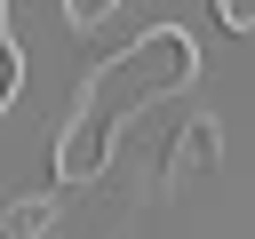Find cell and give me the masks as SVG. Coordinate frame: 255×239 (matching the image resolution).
Here are the masks:
<instances>
[{"label": "cell", "mask_w": 255, "mask_h": 239, "mask_svg": "<svg viewBox=\"0 0 255 239\" xmlns=\"http://www.w3.org/2000/svg\"><path fill=\"white\" fill-rule=\"evenodd\" d=\"M191 80H199V48H191V32H175V24H159V32L128 40L120 56H104V64L80 80V104H72V120H64V135H56V175H64L72 191L96 183L104 159H112V143H120V127H128L135 112L167 104V96L191 88Z\"/></svg>", "instance_id": "cell-1"}, {"label": "cell", "mask_w": 255, "mask_h": 239, "mask_svg": "<svg viewBox=\"0 0 255 239\" xmlns=\"http://www.w3.org/2000/svg\"><path fill=\"white\" fill-rule=\"evenodd\" d=\"M223 127L215 120H183L175 135H167V159H159V191H175L183 175H207L215 159H223V143H215Z\"/></svg>", "instance_id": "cell-2"}, {"label": "cell", "mask_w": 255, "mask_h": 239, "mask_svg": "<svg viewBox=\"0 0 255 239\" xmlns=\"http://www.w3.org/2000/svg\"><path fill=\"white\" fill-rule=\"evenodd\" d=\"M56 207H64L56 191H24V199H16L8 215H0V231H8V239H48V223H56Z\"/></svg>", "instance_id": "cell-3"}, {"label": "cell", "mask_w": 255, "mask_h": 239, "mask_svg": "<svg viewBox=\"0 0 255 239\" xmlns=\"http://www.w3.org/2000/svg\"><path fill=\"white\" fill-rule=\"evenodd\" d=\"M215 16H223V32H255V0H215Z\"/></svg>", "instance_id": "cell-4"}, {"label": "cell", "mask_w": 255, "mask_h": 239, "mask_svg": "<svg viewBox=\"0 0 255 239\" xmlns=\"http://www.w3.org/2000/svg\"><path fill=\"white\" fill-rule=\"evenodd\" d=\"M16 104V40H0V112Z\"/></svg>", "instance_id": "cell-5"}, {"label": "cell", "mask_w": 255, "mask_h": 239, "mask_svg": "<svg viewBox=\"0 0 255 239\" xmlns=\"http://www.w3.org/2000/svg\"><path fill=\"white\" fill-rule=\"evenodd\" d=\"M112 8H120V0H64V16H72V24H104Z\"/></svg>", "instance_id": "cell-6"}]
</instances>
